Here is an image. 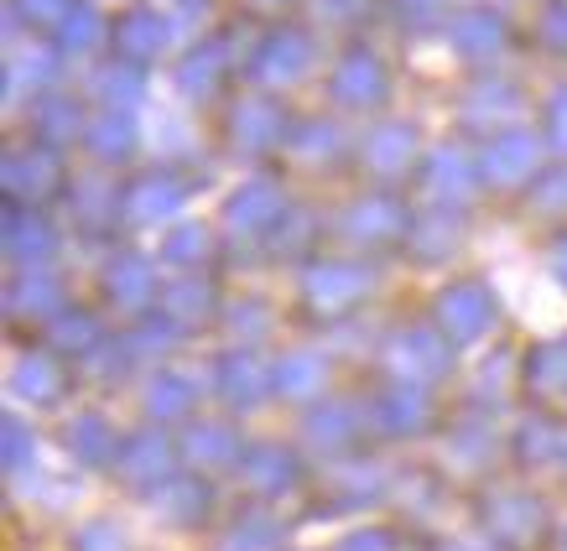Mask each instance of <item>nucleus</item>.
<instances>
[{
    "mask_svg": "<svg viewBox=\"0 0 567 551\" xmlns=\"http://www.w3.org/2000/svg\"><path fill=\"white\" fill-rule=\"evenodd\" d=\"M333 94L344 104H375L380 94H385V69H380L375 52H349L344 63H339V73H333Z\"/></svg>",
    "mask_w": 567,
    "mask_h": 551,
    "instance_id": "1",
    "label": "nucleus"
},
{
    "mask_svg": "<svg viewBox=\"0 0 567 551\" xmlns=\"http://www.w3.org/2000/svg\"><path fill=\"white\" fill-rule=\"evenodd\" d=\"M308 58H312L308 37H302V32H292V27H287V32H276L271 42L260 48V63H256V69L266 73L271 84H292L297 73L308 69Z\"/></svg>",
    "mask_w": 567,
    "mask_h": 551,
    "instance_id": "2",
    "label": "nucleus"
},
{
    "mask_svg": "<svg viewBox=\"0 0 567 551\" xmlns=\"http://www.w3.org/2000/svg\"><path fill=\"white\" fill-rule=\"evenodd\" d=\"M532 162H536L532 136H499V141H489V152H484V177L499 183V188H511L520 177H532Z\"/></svg>",
    "mask_w": 567,
    "mask_h": 551,
    "instance_id": "3",
    "label": "nucleus"
},
{
    "mask_svg": "<svg viewBox=\"0 0 567 551\" xmlns=\"http://www.w3.org/2000/svg\"><path fill=\"white\" fill-rule=\"evenodd\" d=\"M162 42H167V27L156 21V11H131V17H121V27H115V52H121L125 63L156 58Z\"/></svg>",
    "mask_w": 567,
    "mask_h": 551,
    "instance_id": "4",
    "label": "nucleus"
},
{
    "mask_svg": "<svg viewBox=\"0 0 567 551\" xmlns=\"http://www.w3.org/2000/svg\"><path fill=\"white\" fill-rule=\"evenodd\" d=\"M6 183H11V193H32V198H42V193H52V183H58V162H52L48 146L11 152V162H6Z\"/></svg>",
    "mask_w": 567,
    "mask_h": 551,
    "instance_id": "5",
    "label": "nucleus"
},
{
    "mask_svg": "<svg viewBox=\"0 0 567 551\" xmlns=\"http://www.w3.org/2000/svg\"><path fill=\"white\" fill-rule=\"evenodd\" d=\"M177 183L173 177H141L136 188L125 193V219H136V225H152V219H167L177 208Z\"/></svg>",
    "mask_w": 567,
    "mask_h": 551,
    "instance_id": "6",
    "label": "nucleus"
},
{
    "mask_svg": "<svg viewBox=\"0 0 567 551\" xmlns=\"http://www.w3.org/2000/svg\"><path fill=\"white\" fill-rule=\"evenodd\" d=\"M453 42L468 52V58H489V52L505 42V21L495 11H464L453 21Z\"/></svg>",
    "mask_w": 567,
    "mask_h": 551,
    "instance_id": "7",
    "label": "nucleus"
},
{
    "mask_svg": "<svg viewBox=\"0 0 567 551\" xmlns=\"http://www.w3.org/2000/svg\"><path fill=\"white\" fill-rule=\"evenodd\" d=\"M364 156H370L375 173H401V167L412 162V125H385V131H375L370 146H364Z\"/></svg>",
    "mask_w": 567,
    "mask_h": 551,
    "instance_id": "8",
    "label": "nucleus"
},
{
    "mask_svg": "<svg viewBox=\"0 0 567 551\" xmlns=\"http://www.w3.org/2000/svg\"><path fill=\"white\" fill-rule=\"evenodd\" d=\"M401 225H406V219H401V208H395L391 198H370V204H360L349 214V229H354L360 240H391Z\"/></svg>",
    "mask_w": 567,
    "mask_h": 551,
    "instance_id": "9",
    "label": "nucleus"
},
{
    "mask_svg": "<svg viewBox=\"0 0 567 551\" xmlns=\"http://www.w3.org/2000/svg\"><path fill=\"white\" fill-rule=\"evenodd\" d=\"M235 136L245 141V146H271L276 136H281V115H276L266 100H250L235 110Z\"/></svg>",
    "mask_w": 567,
    "mask_h": 551,
    "instance_id": "10",
    "label": "nucleus"
},
{
    "mask_svg": "<svg viewBox=\"0 0 567 551\" xmlns=\"http://www.w3.org/2000/svg\"><path fill=\"white\" fill-rule=\"evenodd\" d=\"M229 219L245 229H260V225H271L276 219V188L271 183H250V188L229 204Z\"/></svg>",
    "mask_w": 567,
    "mask_h": 551,
    "instance_id": "11",
    "label": "nucleus"
},
{
    "mask_svg": "<svg viewBox=\"0 0 567 551\" xmlns=\"http://www.w3.org/2000/svg\"><path fill=\"white\" fill-rule=\"evenodd\" d=\"M73 131H79V110H73L69 100H42V110H37V136L48 141V146H63V141H73Z\"/></svg>",
    "mask_w": 567,
    "mask_h": 551,
    "instance_id": "12",
    "label": "nucleus"
},
{
    "mask_svg": "<svg viewBox=\"0 0 567 551\" xmlns=\"http://www.w3.org/2000/svg\"><path fill=\"white\" fill-rule=\"evenodd\" d=\"M447 312H453V328H458V333H468V328H480V318L489 308H484L480 287H453V292L443 297V318H447Z\"/></svg>",
    "mask_w": 567,
    "mask_h": 551,
    "instance_id": "13",
    "label": "nucleus"
},
{
    "mask_svg": "<svg viewBox=\"0 0 567 551\" xmlns=\"http://www.w3.org/2000/svg\"><path fill=\"white\" fill-rule=\"evenodd\" d=\"M104 37V21H100V11H89V6H73V17L63 21V48H94Z\"/></svg>",
    "mask_w": 567,
    "mask_h": 551,
    "instance_id": "14",
    "label": "nucleus"
},
{
    "mask_svg": "<svg viewBox=\"0 0 567 551\" xmlns=\"http://www.w3.org/2000/svg\"><path fill=\"white\" fill-rule=\"evenodd\" d=\"M219 48H204V52H193L188 63H183V73H177V79H183V89H198V94H204V89H214V79H219Z\"/></svg>",
    "mask_w": 567,
    "mask_h": 551,
    "instance_id": "15",
    "label": "nucleus"
},
{
    "mask_svg": "<svg viewBox=\"0 0 567 551\" xmlns=\"http://www.w3.org/2000/svg\"><path fill=\"white\" fill-rule=\"evenodd\" d=\"M94 152H100L104 162H121V156H131V125H125V121H100V125H94Z\"/></svg>",
    "mask_w": 567,
    "mask_h": 551,
    "instance_id": "16",
    "label": "nucleus"
},
{
    "mask_svg": "<svg viewBox=\"0 0 567 551\" xmlns=\"http://www.w3.org/2000/svg\"><path fill=\"white\" fill-rule=\"evenodd\" d=\"M17 6L27 11V21H37V27H63L79 0H17Z\"/></svg>",
    "mask_w": 567,
    "mask_h": 551,
    "instance_id": "17",
    "label": "nucleus"
},
{
    "mask_svg": "<svg viewBox=\"0 0 567 551\" xmlns=\"http://www.w3.org/2000/svg\"><path fill=\"white\" fill-rule=\"evenodd\" d=\"M536 208L542 214H567V173H551L536 183Z\"/></svg>",
    "mask_w": 567,
    "mask_h": 551,
    "instance_id": "18",
    "label": "nucleus"
},
{
    "mask_svg": "<svg viewBox=\"0 0 567 551\" xmlns=\"http://www.w3.org/2000/svg\"><path fill=\"white\" fill-rule=\"evenodd\" d=\"M204 250H208V235H204V229H177L173 240H167V256H173V260H183V256L198 260Z\"/></svg>",
    "mask_w": 567,
    "mask_h": 551,
    "instance_id": "19",
    "label": "nucleus"
},
{
    "mask_svg": "<svg viewBox=\"0 0 567 551\" xmlns=\"http://www.w3.org/2000/svg\"><path fill=\"white\" fill-rule=\"evenodd\" d=\"M547 141L551 146H567V89H557L547 104Z\"/></svg>",
    "mask_w": 567,
    "mask_h": 551,
    "instance_id": "20",
    "label": "nucleus"
},
{
    "mask_svg": "<svg viewBox=\"0 0 567 551\" xmlns=\"http://www.w3.org/2000/svg\"><path fill=\"white\" fill-rule=\"evenodd\" d=\"M542 37H547L551 48H563V52H567V6H551L547 21H542Z\"/></svg>",
    "mask_w": 567,
    "mask_h": 551,
    "instance_id": "21",
    "label": "nucleus"
},
{
    "mask_svg": "<svg viewBox=\"0 0 567 551\" xmlns=\"http://www.w3.org/2000/svg\"><path fill=\"white\" fill-rule=\"evenodd\" d=\"M557 260H563V276H567V245H563V250H557Z\"/></svg>",
    "mask_w": 567,
    "mask_h": 551,
    "instance_id": "22",
    "label": "nucleus"
}]
</instances>
